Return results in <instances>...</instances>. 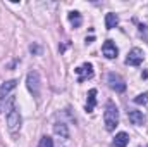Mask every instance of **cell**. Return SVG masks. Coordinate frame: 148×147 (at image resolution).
<instances>
[{
	"label": "cell",
	"mask_w": 148,
	"mask_h": 147,
	"mask_svg": "<svg viewBox=\"0 0 148 147\" xmlns=\"http://www.w3.org/2000/svg\"><path fill=\"white\" fill-rule=\"evenodd\" d=\"M103 123L107 132H114L115 126L119 125V109L114 102H107L105 106V112H103Z\"/></svg>",
	"instance_id": "obj_1"
},
{
	"label": "cell",
	"mask_w": 148,
	"mask_h": 147,
	"mask_svg": "<svg viewBox=\"0 0 148 147\" xmlns=\"http://www.w3.org/2000/svg\"><path fill=\"white\" fill-rule=\"evenodd\" d=\"M7 128L12 133H16L21 128V114H19V111L14 107V101L10 102V109L7 111Z\"/></svg>",
	"instance_id": "obj_2"
},
{
	"label": "cell",
	"mask_w": 148,
	"mask_h": 147,
	"mask_svg": "<svg viewBox=\"0 0 148 147\" xmlns=\"http://www.w3.org/2000/svg\"><path fill=\"white\" fill-rule=\"evenodd\" d=\"M107 81H109V87H110L112 90H115V92H119V94L126 90V83H124V80H122L119 74L109 73V76H107Z\"/></svg>",
	"instance_id": "obj_3"
},
{
	"label": "cell",
	"mask_w": 148,
	"mask_h": 147,
	"mask_svg": "<svg viewBox=\"0 0 148 147\" xmlns=\"http://www.w3.org/2000/svg\"><path fill=\"white\" fill-rule=\"evenodd\" d=\"M16 85H17V80H9V81H5V83L0 87V112L3 109V101H5L7 95L16 88Z\"/></svg>",
	"instance_id": "obj_4"
},
{
	"label": "cell",
	"mask_w": 148,
	"mask_h": 147,
	"mask_svg": "<svg viewBox=\"0 0 148 147\" xmlns=\"http://www.w3.org/2000/svg\"><path fill=\"white\" fill-rule=\"evenodd\" d=\"M143 59H145L143 52H141L140 49H133V50L127 54V57H126V64H127V66H140V64L143 62Z\"/></svg>",
	"instance_id": "obj_5"
},
{
	"label": "cell",
	"mask_w": 148,
	"mask_h": 147,
	"mask_svg": "<svg viewBox=\"0 0 148 147\" xmlns=\"http://www.w3.org/2000/svg\"><path fill=\"white\" fill-rule=\"evenodd\" d=\"M76 74H77V81L83 83L84 80H88V78L93 76V66H91L90 62H84L83 66L76 68Z\"/></svg>",
	"instance_id": "obj_6"
},
{
	"label": "cell",
	"mask_w": 148,
	"mask_h": 147,
	"mask_svg": "<svg viewBox=\"0 0 148 147\" xmlns=\"http://www.w3.org/2000/svg\"><path fill=\"white\" fill-rule=\"evenodd\" d=\"M26 81H28V88L33 92V95H38L40 94V74L36 71H29Z\"/></svg>",
	"instance_id": "obj_7"
},
{
	"label": "cell",
	"mask_w": 148,
	"mask_h": 147,
	"mask_svg": "<svg viewBox=\"0 0 148 147\" xmlns=\"http://www.w3.org/2000/svg\"><path fill=\"white\" fill-rule=\"evenodd\" d=\"M102 52H103V55H105L107 59H115L117 54H119V50H117V47H115V43H114L112 40H107V42L102 45Z\"/></svg>",
	"instance_id": "obj_8"
},
{
	"label": "cell",
	"mask_w": 148,
	"mask_h": 147,
	"mask_svg": "<svg viewBox=\"0 0 148 147\" xmlns=\"http://www.w3.org/2000/svg\"><path fill=\"white\" fill-rule=\"evenodd\" d=\"M127 118H129V121H131L133 125H136V126H140V125L145 123V114H143L141 111H136V109L127 111Z\"/></svg>",
	"instance_id": "obj_9"
},
{
	"label": "cell",
	"mask_w": 148,
	"mask_h": 147,
	"mask_svg": "<svg viewBox=\"0 0 148 147\" xmlns=\"http://www.w3.org/2000/svg\"><path fill=\"white\" fill-rule=\"evenodd\" d=\"M127 144H129V135L124 133V132H121V133L115 135V139L112 142V147H126Z\"/></svg>",
	"instance_id": "obj_10"
},
{
	"label": "cell",
	"mask_w": 148,
	"mask_h": 147,
	"mask_svg": "<svg viewBox=\"0 0 148 147\" xmlns=\"http://www.w3.org/2000/svg\"><path fill=\"white\" fill-rule=\"evenodd\" d=\"M97 106V90L91 88L88 92V101H86V112H91Z\"/></svg>",
	"instance_id": "obj_11"
},
{
	"label": "cell",
	"mask_w": 148,
	"mask_h": 147,
	"mask_svg": "<svg viewBox=\"0 0 148 147\" xmlns=\"http://www.w3.org/2000/svg\"><path fill=\"white\" fill-rule=\"evenodd\" d=\"M53 132H55V135H60L62 139H67V137H69L67 125H64V123H55V125H53Z\"/></svg>",
	"instance_id": "obj_12"
},
{
	"label": "cell",
	"mask_w": 148,
	"mask_h": 147,
	"mask_svg": "<svg viewBox=\"0 0 148 147\" xmlns=\"http://www.w3.org/2000/svg\"><path fill=\"white\" fill-rule=\"evenodd\" d=\"M119 24V17L114 14V12H109L107 16H105V28L107 30H112V28H115Z\"/></svg>",
	"instance_id": "obj_13"
},
{
	"label": "cell",
	"mask_w": 148,
	"mask_h": 147,
	"mask_svg": "<svg viewBox=\"0 0 148 147\" xmlns=\"http://www.w3.org/2000/svg\"><path fill=\"white\" fill-rule=\"evenodd\" d=\"M69 21H71V24H73L74 28H79V26H81V23H83L81 14H79L77 10H71V12H69Z\"/></svg>",
	"instance_id": "obj_14"
},
{
	"label": "cell",
	"mask_w": 148,
	"mask_h": 147,
	"mask_svg": "<svg viewBox=\"0 0 148 147\" xmlns=\"http://www.w3.org/2000/svg\"><path fill=\"white\" fill-rule=\"evenodd\" d=\"M134 104H140V106H141V104H143V106H145V104H148V92H145V94H140L138 97H134Z\"/></svg>",
	"instance_id": "obj_15"
},
{
	"label": "cell",
	"mask_w": 148,
	"mask_h": 147,
	"mask_svg": "<svg viewBox=\"0 0 148 147\" xmlns=\"http://www.w3.org/2000/svg\"><path fill=\"white\" fill-rule=\"evenodd\" d=\"M38 147H53V140L50 139V137H41V140H40V144H38Z\"/></svg>",
	"instance_id": "obj_16"
},
{
	"label": "cell",
	"mask_w": 148,
	"mask_h": 147,
	"mask_svg": "<svg viewBox=\"0 0 148 147\" xmlns=\"http://www.w3.org/2000/svg\"><path fill=\"white\" fill-rule=\"evenodd\" d=\"M140 33H141V37L148 42V26H147V24H145V26H143V24L140 26Z\"/></svg>",
	"instance_id": "obj_17"
},
{
	"label": "cell",
	"mask_w": 148,
	"mask_h": 147,
	"mask_svg": "<svg viewBox=\"0 0 148 147\" xmlns=\"http://www.w3.org/2000/svg\"><path fill=\"white\" fill-rule=\"evenodd\" d=\"M29 49H31V52H36V54H38V52H40V49H38L36 45H31Z\"/></svg>",
	"instance_id": "obj_18"
}]
</instances>
